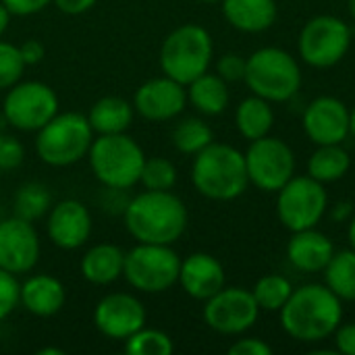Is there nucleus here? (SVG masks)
Listing matches in <instances>:
<instances>
[{
	"mask_svg": "<svg viewBox=\"0 0 355 355\" xmlns=\"http://www.w3.org/2000/svg\"><path fill=\"white\" fill-rule=\"evenodd\" d=\"M125 229L137 243L173 245L187 229V206L173 191L146 189L127 202L123 212Z\"/></svg>",
	"mask_w": 355,
	"mask_h": 355,
	"instance_id": "obj_2",
	"label": "nucleus"
},
{
	"mask_svg": "<svg viewBox=\"0 0 355 355\" xmlns=\"http://www.w3.org/2000/svg\"><path fill=\"white\" fill-rule=\"evenodd\" d=\"M139 183L152 191H171L177 183V166L162 156L146 158Z\"/></svg>",
	"mask_w": 355,
	"mask_h": 355,
	"instance_id": "obj_33",
	"label": "nucleus"
},
{
	"mask_svg": "<svg viewBox=\"0 0 355 355\" xmlns=\"http://www.w3.org/2000/svg\"><path fill=\"white\" fill-rule=\"evenodd\" d=\"M0 135H2V133H0Z\"/></svg>",
	"mask_w": 355,
	"mask_h": 355,
	"instance_id": "obj_50",
	"label": "nucleus"
},
{
	"mask_svg": "<svg viewBox=\"0 0 355 355\" xmlns=\"http://www.w3.org/2000/svg\"><path fill=\"white\" fill-rule=\"evenodd\" d=\"M347 8H349V12H352V17H354L355 21V0H349V2H347Z\"/></svg>",
	"mask_w": 355,
	"mask_h": 355,
	"instance_id": "obj_48",
	"label": "nucleus"
},
{
	"mask_svg": "<svg viewBox=\"0 0 355 355\" xmlns=\"http://www.w3.org/2000/svg\"><path fill=\"white\" fill-rule=\"evenodd\" d=\"M333 337H335L337 354L355 355V322L339 324L337 331L333 333Z\"/></svg>",
	"mask_w": 355,
	"mask_h": 355,
	"instance_id": "obj_39",
	"label": "nucleus"
},
{
	"mask_svg": "<svg viewBox=\"0 0 355 355\" xmlns=\"http://www.w3.org/2000/svg\"><path fill=\"white\" fill-rule=\"evenodd\" d=\"M223 15L231 27L243 33H260L275 25L277 0H220Z\"/></svg>",
	"mask_w": 355,
	"mask_h": 355,
	"instance_id": "obj_22",
	"label": "nucleus"
},
{
	"mask_svg": "<svg viewBox=\"0 0 355 355\" xmlns=\"http://www.w3.org/2000/svg\"><path fill=\"white\" fill-rule=\"evenodd\" d=\"M349 166H352V156L343 148V144L318 146L308 160V175L320 181L322 185H327L343 179L349 173Z\"/></svg>",
	"mask_w": 355,
	"mask_h": 355,
	"instance_id": "obj_27",
	"label": "nucleus"
},
{
	"mask_svg": "<svg viewBox=\"0 0 355 355\" xmlns=\"http://www.w3.org/2000/svg\"><path fill=\"white\" fill-rule=\"evenodd\" d=\"M302 125L316 146L343 144L349 135V108L335 96H318L306 106Z\"/></svg>",
	"mask_w": 355,
	"mask_h": 355,
	"instance_id": "obj_16",
	"label": "nucleus"
},
{
	"mask_svg": "<svg viewBox=\"0 0 355 355\" xmlns=\"http://www.w3.org/2000/svg\"><path fill=\"white\" fill-rule=\"evenodd\" d=\"M245 64H248V58H243L235 52H227L216 60V75H220L227 83L243 81Z\"/></svg>",
	"mask_w": 355,
	"mask_h": 355,
	"instance_id": "obj_37",
	"label": "nucleus"
},
{
	"mask_svg": "<svg viewBox=\"0 0 355 355\" xmlns=\"http://www.w3.org/2000/svg\"><path fill=\"white\" fill-rule=\"evenodd\" d=\"M25 160V148L23 144L12 135H0V171L8 173L23 164Z\"/></svg>",
	"mask_w": 355,
	"mask_h": 355,
	"instance_id": "obj_36",
	"label": "nucleus"
},
{
	"mask_svg": "<svg viewBox=\"0 0 355 355\" xmlns=\"http://www.w3.org/2000/svg\"><path fill=\"white\" fill-rule=\"evenodd\" d=\"M8 23H10V12H8V8L0 2V37L4 35V31H6V27H8Z\"/></svg>",
	"mask_w": 355,
	"mask_h": 355,
	"instance_id": "obj_44",
	"label": "nucleus"
},
{
	"mask_svg": "<svg viewBox=\"0 0 355 355\" xmlns=\"http://www.w3.org/2000/svg\"><path fill=\"white\" fill-rule=\"evenodd\" d=\"M260 306L252 289L223 287L204 302V322L218 335L235 337L248 333L260 318Z\"/></svg>",
	"mask_w": 355,
	"mask_h": 355,
	"instance_id": "obj_13",
	"label": "nucleus"
},
{
	"mask_svg": "<svg viewBox=\"0 0 355 355\" xmlns=\"http://www.w3.org/2000/svg\"><path fill=\"white\" fill-rule=\"evenodd\" d=\"M191 183L200 196L214 202L239 198L250 185L243 152L229 144L212 141L193 156Z\"/></svg>",
	"mask_w": 355,
	"mask_h": 355,
	"instance_id": "obj_3",
	"label": "nucleus"
},
{
	"mask_svg": "<svg viewBox=\"0 0 355 355\" xmlns=\"http://www.w3.org/2000/svg\"><path fill=\"white\" fill-rule=\"evenodd\" d=\"M214 56L212 35L206 27L185 23L173 29L160 46V69L166 77L189 85L210 71Z\"/></svg>",
	"mask_w": 355,
	"mask_h": 355,
	"instance_id": "obj_6",
	"label": "nucleus"
},
{
	"mask_svg": "<svg viewBox=\"0 0 355 355\" xmlns=\"http://www.w3.org/2000/svg\"><path fill=\"white\" fill-rule=\"evenodd\" d=\"M96 329L114 341H125L146 327V308L131 293H108L94 308Z\"/></svg>",
	"mask_w": 355,
	"mask_h": 355,
	"instance_id": "obj_15",
	"label": "nucleus"
},
{
	"mask_svg": "<svg viewBox=\"0 0 355 355\" xmlns=\"http://www.w3.org/2000/svg\"><path fill=\"white\" fill-rule=\"evenodd\" d=\"M56 8L64 15H83L87 12L98 0H52Z\"/></svg>",
	"mask_w": 355,
	"mask_h": 355,
	"instance_id": "obj_42",
	"label": "nucleus"
},
{
	"mask_svg": "<svg viewBox=\"0 0 355 355\" xmlns=\"http://www.w3.org/2000/svg\"><path fill=\"white\" fill-rule=\"evenodd\" d=\"M125 352L129 355H171L175 352V343L164 331L144 327L125 339Z\"/></svg>",
	"mask_w": 355,
	"mask_h": 355,
	"instance_id": "obj_32",
	"label": "nucleus"
},
{
	"mask_svg": "<svg viewBox=\"0 0 355 355\" xmlns=\"http://www.w3.org/2000/svg\"><path fill=\"white\" fill-rule=\"evenodd\" d=\"M185 87H187V102L206 116L223 114L229 106L231 100L229 83L216 73L206 71Z\"/></svg>",
	"mask_w": 355,
	"mask_h": 355,
	"instance_id": "obj_24",
	"label": "nucleus"
},
{
	"mask_svg": "<svg viewBox=\"0 0 355 355\" xmlns=\"http://www.w3.org/2000/svg\"><path fill=\"white\" fill-rule=\"evenodd\" d=\"M329 210V193L324 185L310 175L291 177L277 191V216L279 223L295 233L314 229L320 225Z\"/></svg>",
	"mask_w": 355,
	"mask_h": 355,
	"instance_id": "obj_9",
	"label": "nucleus"
},
{
	"mask_svg": "<svg viewBox=\"0 0 355 355\" xmlns=\"http://www.w3.org/2000/svg\"><path fill=\"white\" fill-rule=\"evenodd\" d=\"M352 46V27L335 15H316L300 31V58L314 69L339 64Z\"/></svg>",
	"mask_w": 355,
	"mask_h": 355,
	"instance_id": "obj_10",
	"label": "nucleus"
},
{
	"mask_svg": "<svg viewBox=\"0 0 355 355\" xmlns=\"http://www.w3.org/2000/svg\"><path fill=\"white\" fill-rule=\"evenodd\" d=\"M243 81L254 96L272 104L287 102L302 87V69L287 50L266 46L248 56Z\"/></svg>",
	"mask_w": 355,
	"mask_h": 355,
	"instance_id": "obj_5",
	"label": "nucleus"
},
{
	"mask_svg": "<svg viewBox=\"0 0 355 355\" xmlns=\"http://www.w3.org/2000/svg\"><path fill=\"white\" fill-rule=\"evenodd\" d=\"M58 114V96L44 81H19L6 89L2 102L4 121L17 131H40Z\"/></svg>",
	"mask_w": 355,
	"mask_h": 355,
	"instance_id": "obj_11",
	"label": "nucleus"
},
{
	"mask_svg": "<svg viewBox=\"0 0 355 355\" xmlns=\"http://www.w3.org/2000/svg\"><path fill=\"white\" fill-rule=\"evenodd\" d=\"M324 285L341 302H355V250L335 252L324 268Z\"/></svg>",
	"mask_w": 355,
	"mask_h": 355,
	"instance_id": "obj_28",
	"label": "nucleus"
},
{
	"mask_svg": "<svg viewBox=\"0 0 355 355\" xmlns=\"http://www.w3.org/2000/svg\"><path fill=\"white\" fill-rule=\"evenodd\" d=\"M37 355H64L62 349H56V347H44V349H40Z\"/></svg>",
	"mask_w": 355,
	"mask_h": 355,
	"instance_id": "obj_46",
	"label": "nucleus"
},
{
	"mask_svg": "<svg viewBox=\"0 0 355 355\" xmlns=\"http://www.w3.org/2000/svg\"><path fill=\"white\" fill-rule=\"evenodd\" d=\"M19 50H21L23 62H25L27 67H29V64L42 62L44 56H46V46H44L40 40H25V42L19 46Z\"/></svg>",
	"mask_w": 355,
	"mask_h": 355,
	"instance_id": "obj_41",
	"label": "nucleus"
},
{
	"mask_svg": "<svg viewBox=\"0 0 355 355\" xmlns=\"http://www.w3.org/2000/svg\"><path fill=\"white\" fill-rule=\"evenodd\" d=\"M198 2H204V4H214V2H220V0H198Z\"/></svg>",
	"mask_w": 355,
	"mask_h": 355,
	"instance_id": "obj_49",
	"label": "nucleus"
},
{
	"mask_svg": "<svg viewBox=\"0 0 355 355\" xmlns=\"http://www.w3.org/2000/svg\"><path fill=\"white\" fill-rule=\"evenodd\" d=\"M231 355H270L272 347L258 339V337H245V339H237L231 347H229Z\"/></svg>",
	"mask_w": 355,
	"mask_h": 355,
	"instance_id": "obj_38",
	"label": "nucleus"
},
{
	"mask_svg": "<svg viewBox=\"0 0 355 355\" xmlns=\"http://www.w3.org/2000/svg\"><path fill=\"white\" fill-rule=\"evenodd\" d=\"M272 125H275L272 102L254 94L239 102L235 110V127L241 133V137H245L248 141L260 139L264 135H270Z\"/></svg>",
	"mask_w": 355,
	"mask_h": 355,
	"instance_id": "obj_26",
	"label": "nucleus"
},
{
	"mask_svg": "<svg viewBox=\"0 0 355 355\" xmlns=\"http://www.w3.org/2000/svg\"><path fill=\"white\" fill-rule=\"evenodd\" d=\"M243 156L248 179L260 191L277 193L295 175V154L291 146L279 137L264 135L250 141Z\"/></svg>",
	"mask_w": 355,
	"mask_h": 355,
	"instance_id": "obj_12",
	"label": "nucleus"
},
{
	"mask_svg": "<svg viewBox=\"0 0 355 355\" xmlns=\"http://www.w3.org/2000/svg\"><path fill=\"white\" fill-rule=\"evenodd\" d=\"M352 216H354V208H352L349 202H341V204H337L335 210H333V218H335V220H349Z\"/></svg>",
	"mask_w": 355,
	"mask_h": 355,
	"instance_id": "obj_43",
	"label": "nucleus"
},
{
	"mask_svg": "<svg viewBox=\"0 0 355 355\" xmlns=\"http://www.w3.org/2000/svg\"><path fill=\"white\" fill-rule=\"evenodd\" d=\"M283 331L300 343H320L337 331L343 320V302L327 287L308 283L293 289L279 312Z\"/></svg>",
	"mask_w": 355,
	"mask_h": 355,
	"instance_id": "obj_1",
	"label": "nucleus"
},
{
	"mask_svg": "<svg viewBox=\"0 0 355 355\" xmlns=\"http://www.w3.org/2000/svg\"><path fill=\"white\" fill-rule=\"evenodd\" d=\"M349 135H354L355 137V108L354 110H349Z\"/></svg>",
	"mask_w": 355,
	"mask_h": 355,
	"instance_id": "obj_47",
	"label": "nucleus"
},
{
	"mask_svg": "<svg viewBox=\"0 0 355 355\" xmlns=\"http://www.w3.org/2000/svg\"><path fill=\"white\" fill-rule=\"evenodd\" d=\"M335 245L333 241L314 229H304V231H295L287 243V260L289 264L300 270V272H324V268L329 266L331 258L335 256Z\"/></svg>",
	"mask_w": 355,
	"mask_h": 355,
	"instance_id": "obj_20",
	"label": "nucleus"
},
{
	"mask_svg": "<svg viewBox=\"0 0 355 355\" xmlns=\"http://www.w3.org/2000/svg\"><path fill=\"white\" fill-rule=\"evenodd\" d=\"M171 139H173V146L177 152L196 156L198 152H202L204 148H208L214 141V133L206 121L189 116V119H183L181 123H177Z\"/></svg>",
	"mask_w": 355,
	"mask_h": 355,
	"instance_id": "obj_30",
	"label": "nucleus"
},
{
	"mask_svg": "<svg viewBox=\"0 0 355 355\" xmlns=\"http://www.w3.org/2000/svg\"><path fill=\"white\" fill-rule=\"evenodd\" d=\"M347 239H349V245H352V250H355V212H354V216L349 218V227H347Z\"/></svg>",
	"mask_w": 355,
	"mask_h": 355,
	"instance_id": "obj_45",
	"label": "nucleus"
},
{
	"mask_svg": "<svg viewBox=\"0 0 355 355\" xmlns=\"http://www.w3.org/2000/svg\"><path fill=\"white\" fill-rule=\"evenodd\" d=\"M46 231L56 248L79 250L92 235V214L79 200H62L50 208Z\"/></svg>",
	"mask_w": 355,
	"mask_h": 355,
	"instance_id": "obj_18",
	"label": "nucleus"
},
{
	"mask_svg": "<svg viewBox=\"0 0 355 355\" xmlns=\"http://www.w3.org/2000/svg\"><path fill=\"white\" fill-rule=\"evenodd\" d=\"M187 106V87L166 75L141 83L133 96V110L150 123H164Z\"/></svg>",
	"mask_w": 355,
	"mask_h": 355,
	"instance_id": "obj_17",
	"label": "nucleus"
},
{
	"mask_svg": "<svg viewBox=\"0 0 355 355\" xmlns=\"http://www.w3.org/2000/svg\"><path fill=\"white\" fill-rule=\"evenodd\" d=\"M35 133V154L54 168L83 160L96 135L87 116L81 112H58Z\"/></svg>",
	"mask_w": 355,
	"mask_h": 355,
	"instance_id": "obj_7",
	"label": "nucleus"
},
{
	"mask_svg": "<svg viewBox=\"0 0 355 355\" xmlns=\"http://www.w3.org/2000/svg\"><path fill=\"white\" fill-rule=\"evenodd\" d=\"M19 293H21V283L17 281V275L0 268V322L6 320L17 310Z\"/></svg>",
	"mask_w": 355,
	"mask_h": 355,
	"instance_id": "obj_35",
	"label": "nucleus"
},
{
	"mask_svg": "<svg viewBox=\"0 0 355 355\" xmlns=\"http://www.w3.org/2000/svg\"><path fill=\"white\" fill-rule=\"evenodd\" d=\"M50 206H52V196H50L48 187L44 183L29 181L17 189L15 202H12V212H15V216L33 223V220L42 218L44 214H48Z\"/></svg>",
	"mask_w": 355,
	"mask_h": 355,
	"instance_id": "obj_29",
	"label": "nucleus"
},
{
	"mask_svg": "<svg viewBox=\"0 0 355 355\" xmlns=\"http://www.w3.org/2000/svg\"><path fill=\"white\" fill-rule=\"evenodd\" d=\"M10 15H17V17H29V15H35L40 10H44L52 0H0Z\"/></svg>",
	"mask_w": 355,
	"mask_h": 355,
	"instance_id": "obj_40",
	"label": "nucleus"
},
{
	"mask_svg": "<svg viewBox=\"0 0 355 355\" xmlns=\"http://www.w3.org/2000/svg\"><path fill=\"white\" fill-rule=\"evenodd\" d=\"M87 121L96 135L125 133L133 123V104L119 96L100 98L87 114Z\"/></svg>",
	"mask_w": 355,
	"mask_h": 355,
	"instance_id": "obj_25",
	"label": "nucleus"
},
{
	"mask_svg": "<svg viewBox=\"0 0 355 355\" xmlns=\"http://www.w3.org/2000/svg\"><path fill=\"white\" fill-rule=\"evenodd\" d=\"M293 289L295 287L291 285V281L287 277H283V275H266L254 285L252 293H254L260 310H264V312H281V308L291 297Z\"/></svg>",
	"mask_w": 355,
	"mask_h": 355,
	"instance_id": "obj_31",
	"label": "nucleus"
},
{
	"mask_svg": "<svg viewBox=\"0 0 355 355\" xmlns=\"http://www.w3.org/2000/svg\"><path fill=\"white\" fill-rule=\"evenodd\" d=\"M87 160L94 177L106 189L127 191L139 183L146 154L133 137L127 133H114L94 137Z\"/></svg>",
	"mask_w": 355,
	"mask_h": 355,
	"instance_id": "obj_4",
	"label": "nucleus"
},
{
	"mask_svg": "<svg viewBox=\"0 0 355 355\" xmlns=\"http://www.w3.org/2000/svg\"><path fill=\"white\" fill-rule=\"evenodd\" d=\"M179 285L189 297L206 302L227 285V275L223 264L214 256L206 252H196L181 260Z\"/></svg>",
	"mask_w": 355,
	"mask_h": 355,
	"instance_id": "obj_19",
	"label": "nucleus"
},
{
	"mask_svg": "<svg viewBox=\"0 0 355 355\" xmlns=\"http://www.w3.org/2000/svg\"><path fill=\"white\" fill-rule=\"evenodd\" d=\"M125 252L114 243H98L81 258V277L92 285H110L123 277Z\"/></svg>",
	"mask_w": 355,
	"mask_h": 355,
	"instance_id": "obj_23",
	"label": "nucleus"
},
{
	"mask_svg": "<svg viewBox=\"0 0 355 355\" xmlns=\"http://www.w3.org/2000/svg\"><path fill=\"white\" fill-rule=\"evenodd\" d=\"M67 302L64 285L52 275H33L25 283H21L19 306H23L29 314L37 318L56 316Z\"/></svg>",
	"mask_w": 355,
	"mask_h": 355,
	"instance_id": "obj_21",
	"label": "nucleus"
},
{
	"mask_svg": "<svg viewBox=\"0 0 355 355\" xmlns=\"http://www.w3.org/2000/svg\"><path fill=\"white\" fill-rule=\"evenodd\" d=\"M40 237L33 223L19 216L0 220V268L12 275H27L40 262Z\"/></svg>",
	"mask_w": 355,
	"mask_h": 355,
	"instance_id": "obj_14",
	"label": "nucleus"
},
{
	"mask_svg": "<svg viewBox=\"0 0 355 355\" xmlns=\"http://www.w3.org/2000/svg\"><path fill=\"white\" fill-rule=\"evenodd\" d=\"M181 258L171 245L162 243H137L125 252L123 277L141 293H164L179 283Z\"/></svg>",
	"mask_w": 355,
	"mask_h": 355,
	"instance_id": "obj_8",
	"label": "nucleus"
},
{
	"mask_svg": "<svg viewBox=\"0 0 355 355\" xmlns=\"http://www.w3.org/2000/svg\"><path fill=\"white\" fill-rule=\"evenodd\" d=\"M25 62L19 46L0 40V89H8L21 81L25 73Z\"/></svg>",
	"mask_w": 355,
	"mask_h": 355,
	"instance_id": "obj_34",
	"label": "nucleus"
}]
</instances>
